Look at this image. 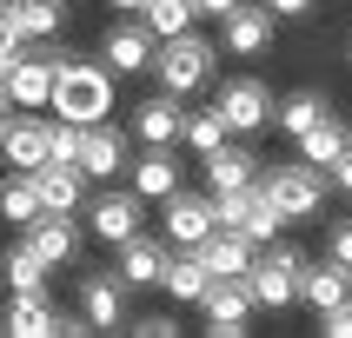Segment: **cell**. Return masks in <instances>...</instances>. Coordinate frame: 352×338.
I'll list each match as a JSON object with an SVG mask.
<instances>
[{
    "instance_id": "1",
    "label": "cell",
    "mask_w": 352,
    "mask_h": 338,
    "mask_svg": "<svg viewBox=\"0 0 352 338\" xmlns=\"http://www.w3.org/2000/svg\"><path fill=\"white\" fill-rule=\"evenodd\" d=\"M47 106H54L60 119H74V126H94V119L113 113V73H107L100 60L67 53L54 67V93H47Z\"/></svg>"
},
{
    "instance_id": "2",
    "label": "cell",
    "mask_w": 352,
    "mask_h": 338,
    "mask_svg": "<svg viewBox=\"0 0 352 338\" xmlns=\"http://www.w3.org/2000/svg\"><path fill=\"white\" fill-rule=\"evenodd\" d=\"M213 40H199L193 27H186V34H173V40H160L153 47V60H146V67H153L160 73V93H199V86H206V80H213Z\"/></svg>"
},
{
    "instance_id": "3",
    "label": "cell",
    "mask_w": 352,
    "mask_h": 338,
    "mask_svg": "<svg viewBox=\"0 0 352 338\" xmlns=\"http://www.w3.org/2000/svg\"><path fill=\"white\" fill-rule=\"evenodd\" d=\"M253 186L273 199V213H279V219H313V213H319V199H326V186H319V166H306V159H299V166H273V173L253 179Z\"/></svg>"
},
{
    "instance_id": "4",
    "label": "cell",
    "mask_w": 352,
    "mask_h": 338,
    "mask_svg": "<svg viewBox=\"0 0 352 338\" xmlns=\"http://www.w3.org/2000/svg\"><path fill=\"white\" fill-rule=\"evenodd\" d=\"M299 265L306 258L293 252V245H273L266 258H253V272H246V292H253V305H293L299 298Z\"/></svg>"
},
{
    "instance_id": "5",
    "label": "cell",
    "mask_w": 352,
    "mask_h": 338,
    "mask_svg": "<svg viewBox=\"0 0 352 338\" xmlns=\"http://www.w3.org/2000/svg\"><path fill=\"white\" fill-rule=\"evenodd\" d=\"M67 53H14L7 60V106H20V113H40L47 106V93H54V67Z\"/></svg>"
},
{
    "instance_id": "6",
    "label": "cell",
    "mask_w": 352,
    "mask_h": 338,
    "mask_svg": "<svg viewBox=\"0 0 352 338\" xmlns=\"http://www.w3.org/2000/svg\"><path fill=\"white\" fill-rule=\"evenodd\" d=\"M219 119H226V133H259V126H266V119H273V93H266V86H259V80H226V86H219Z\"/></svg>"
},
{
    "instance_id": "7",
    "label": "cell",
    "mask_w": 352,
    "mask_h": 338,
    "mask_svg": "<svg viewBox=\"0 0 352 338\" xmlns=\"http://www.w3.org/2000/svg\"><path fill=\"white\" fill-rule=\"evenodd\" d=\"M199 305H206V332H213V338H239V332H246V318H253L246 278H213V285L199 292Z\"/></svg>"
},
{
    "instance_id": "8",
    "label": "cell",
    "mask_w": 352,
    "mask_h": 338,
    "mask_svg": "<svg viewBox=\"0 0 352 338\" xmlns=\"http://www.w3.org/2000/svg\"><path fill=\"white\" fill-rule=\"evenodd\" d=\"M0 159H7L14 173L47 166V119L40 113H7L0 119Z\"/></svg>"
},
{
    "instance_id": "9",
    "label": "cell",
    "mask_w": 352,
    "mask_h": 338,
    "mask_svg": "<svg viewBox=\"0 0 352 338\" xmlns=\"http://www.w3.org/2000/svg\"><path fill=\"white\" fill-rule=\"evenodd\" d=\"M160 206H166V245H199V239L219 226L213 219V193H179L173 186Z\"/></svg>"
},
{
    "instance_id": "10",
    "label": "cell",
    "mask_w": 352,
    "mask_h": 338,
    "mask_svg": "<svg viewBox=\"0 0 352 338\" xmlns=\"http://www.w3.org/2000/svg\"><path fill=\"white\" fill-rule=\"evenodd\" d=\"M80 312H87L94 332L126 325V278H120V272H87V278H80Z\"/></svg>"
},
{
    "instance_id": "11",
    "label": "cell",
    "mask_w": 352,
    "mask_h": 338,
    "mask_svg": "<svg viewBox=\"0 0 352 338\" xmlns=\"http://www.w3.org/2000/svg\"><path fill=\"white\" fill-rule=\"evenodd\" d=\"M193 252L206 258V272H213V278H246V272H253V258H259V252H253V239L233 232V226H213V232L199 239Z\"/></svg>"
},
{
    "instance_id": "12",
    "label": "cell",
    "mask_w": 352,
    "mask_h": 338,
    "mask_svg": "<svg viewBox=\"0 0 352 338\" xmlns=\"http://www.w3.org/2000/svg\"><path fill=\"white\" fill-rule=\"evenodd\" d=\"M87 179H113L120 166H126V133L120 126H107V119H94L87 133H80V159H74Z\"/></svg>"
},
{
    "instance_id": "13",
    "label": "cell",
    "mask_w": 352,
    "mask_h": 338,
    "mask_svg": "<svg viewBox=\"0 0 352 338\" xmlns=\"http://www.w3.org/2000/svg\"><path fill=\"white\" fill-rule=\"evenodd\" d=\"M153 47L160 40L146 34V20H113V27H107V40H100V53L113 60V73H140V67H146V60H153Z\"/></svg>"
},
{
    "instance_id": "14",
    "label": "cell",
    "mask_w": 352,
    "mask_h": 338,
    "mask_svg": "<svg viewBox=\"0 0 352 338\" xmlns=\"http://www.w3.org/2000/svg\"><path fill=\"white\" fill-rule=\"evenodd\" d=\"M34 193H40V213H74L80 199H87V173L80 166H60V159H47V166H34Z\"/></svg>"
},
{
    "instance_id": "15",
    "label": "cell",
    "mask_w": 352,
    "mask_h": 338,
    "mask_svg": "<svg viewBox=\"0 0 352 338\" xmlns=\"http://www.w3.org/2000/svg\"><path fill=\"white\" fill-rule=\"evenodd\" d=\"M160 285H166V298H179V305H199V292L213 285V272H206V258H199L193 245H173L166 265H160Z\"/></svg>"
},
{
    "instance_id": "16",
    "label": "cell",
    "mask_w": 352,
    "mask_h": 338,
    "mask_svg": "<svg viewBox=\"0 0 352 338\" xmlns=\"http://www.w3.org/2000/svg\"><path fill=\"white\" fill-rule=\"evenodd\" d=\"M199 166H206V193H233V186H253L259 179V159L246 153V146H213V153H199Z\"/></svg>"
},
{
    "instance_id": "17",
    "label": "cell",
    "mask_w": 352,
    "mask_h": 338,
    "mask_svg": "<svg viewBox=\"0 0 352 338\" xmlns=\"http://www.w3.org/2000/svg\"><path fill=\"white\" fill-rule=\"evenodd\" d=\"M179 126H186V113H179V93H153L133 106V133L146 139V146H173Z\"/></svg>"
},
{
    "instance_id": "18",
    "label": "cell",
    "mask_w": 352,
    "mask_h": 338,
    "mask_svg": "<svg viewBox=\"0 0 352 338\" xmlns=\"http://www.w3.org/2000/svg\"><path fill=\"white\" fill-rule=\"evenodd\" d=\"M60 332V305L47 292H14L7 305V338H54Z\"/></svg>"
},
{
    "instance_id": "19",
    "label": "cell",
    "mask_w": 352,
    "mask_h": 338,
    "mask_svg": "<svg viewBox=\"0 0 352 338\" xmlns=\"http://www.w3.org/2000/svg\"><path fill=\"white\" fill-rule=\"evenodd\" d=\"M299 298H306L313 312L352 298V265H339V258H326V265H299Z\"/></svg>"
},
{
    "instance_id": "20",
    "label": "cell",
    "mask_w": 352,
    "mask_h": 338,
    "mask_svg": "<svg viewBox=\"0 0 352 338\" xmlns=\"http://www.w3.org/2000/svg\"><path fill=\"white\" fill-rule=\"evenodd\" d=\"M219 34H226V47H233V53H259V47L273 40V7H266V0H259V7H246V0H239L233 14L219 20Z\"/></svg>"
},
{
    "instance_id": "21",
    "label": "cell",
    "mask_w": 352,
    "mask_h": 338,
    "mask_svg": "<svg viewBox=\"0 0 352 338\" xmlns=\"http://www.w3.org/2000/svg\"><path fill=\"white\" fill-rule=\"evenodd\" d=\"M27 245H34L47 265H67V258L80 252V232H74V219H67V213H40L34 226H27Z\"/></svg>"
},
{
    "instance_id": "22",
    "label": "cell",
    "mask_w": 352,
    "mask_h": 338,
    "mask_svg": "<svg viewBox=\"0 0 352 338\" xmlns=\"http://www.w3.org/2000/svg\"><path fill=\"white\" fill-rule=\"evenodd\" d=\"M160 265H166V245L160 239H146V232L120 239V278H126V292L133 285H160Z\"/></svg>"
},
{
    "instance_id": "23",
    "label": "cell",
    "mask_w": 352,
    "mask_h": 338,
    "mask_svg": "<svg viewBox=\"0 0 352 338\" xmlns=\"http://www.w3.org/2000/svg\"><path fill=\"white\" fill-rule=\"evenodd\" d=\"M126 173H133V193L140 199H166L179 186V159H173V146H146V159H133Z\"/></svg>"
},
{
    "instance_id": "24",
    "label": "cell",
    "mask_w": 352,
    "mask_h": 338,
    "mask_svg": "<svg viewBox=\"0 0 352 338\" xmlns=\"http://www.w3.org/2000/svg\"><path fill=\"white\" fill-rule=\"evenodd\" d=\"M94 232L107 239V245L133 239L140 232V193H107V199H94Z\"/></svg>"
},
{
    "instance_id": "25",
    "label": "cell",
    "mask_w": 352,
    "mask_h": 338,
    "mask_svg": "<svg viewBox=\"0 0 352 338\" xmlns=\"http://www.w3.org/2000/svg\"><path fill=\"white\" fill-rule=\"evenodd\" d=\"M346 146H352V133H346V126H339L333 113H319L313 126L299 133V159H306V166H333V159L346 153Z\"/></svg>"
},
{
    "instance_id": "26",
    "label": "cell",
    "mask_w": 352,
    "mask_h": 338,
    "mask_svg": "<svg viewBox=\"0 0 352 338\" xmlns=\"http://www.w3.org/2000/svg\"><path fill=\"white\" fill-rule=\"evenodd\" d=\"M0 7L20 20L27 40H54L60 27H67V0H0Z\"/></svg>"
},
{
    "instance_id": "27",
    "label": "cell",
    "mask_w": 352,
    "mask_h": 338,
    "mask_svg": "<svg viewBox=\"0 0 352 338\" xmlns=\"http://www.w3.org/2000/svg\"><path fill=\"white\" fill-rule=\"evenodd\" d=\"M0 272H7V285H14V292H47V272H54V265H47V258L27 245V239H20V245H7Z\"/></svg>"
},
{
    "instance_id": "28",
    "label": "cell",
    "mask_w": 352,
    "mask_h": 338,
    "mask_svg": "<svg viewBox=\"0 0 352 338\" xmlns=\"http://www.w3.org/2000/svg\"><path fill=\"white\" fill-rule=\"evenodd\" d=\"M140 20H146V34H153V40H173V34H186V27L199 20V7H193V0H146Z\"/></svg>"
},
{
    "instance_id": "29",
    "label": "cell",
    "mask_w": 352,
    "mask_h": 338,
    "mask_svg": "<svg viewBox=\"0 0 352 338\" xmlns=\"http://www.w3.org/2000/svg\"><path fill=\"white\" fill-rule=\"evenodd\" d=\"M0 219H7V226H20V232L40 219V193H34V179H27V173L0 179Z\"/></svg>"
},
{
    "instance_id": "30",
    "label": "cell",
    "mask_w": 352,
    "mask_h": 338,
    "mask_svg": "<svg viewBox=\"0 0 352 338\" xmlns=\"http://www.w3.org/2000/svg\"><path fill=\"white\" fill-rule=\"evenodd\" d=\"M179 139L193 146V153H213V146H226V119H219V106H206V113H186V126H179Z\"/></svg>"
},
{
    "instance_id": "31",
    "label": "cell",
    "mask_w": 352,
    "mask_h": 338,
    "mask_svg": "<svg viewBox=\"0 0 352 338\" xmlns=\"http://www.w3.org/2000/svg\"><path fill=\"white\" fill-rule=\"evenodd\" d=\"M319 113H326V99H319V93H293V99H286V106H279L273 119H279V133H293V139H299V133H306V126H313Z\"/></svg>"
},
{
    "instance_id": "32",
    "label": "cell",
    "mask_w": 352,
    "mask_h": 338,
    "mask_svg": "<svg viewBox=\"0 0 352 338\" xmlns=\"http://www.w3.org/2000/svg\"><path fill=\"white\" fill-rule=\"evenodd\" d=\"M80 133H87V126H74V119H47V159L74 166L80 159Z\"/></svg>"
},
{
    "instance_id": "33",
    "label": "cell",
    "mask_w": 352,
    "mask_h": 338,
    "mask_svg": "<svg viewBox=\"0 0 352 338\" xmlns=\"http://www.w3.org/2000/svg\"><path fill=\"white\" fill-rule=\"evenodd\" d=\"M319 332H326V338H352V298H339V305L319 312Z\"/></svg>"
},
{
    "instance_id": "34",
    "label": "cell",
    "mask_w": 352,
    "mask_h": 338,
    "mask_svg": "<svg viewBox=\"0 0 352 338\" xmlns=\"http://www.w3.org/2000/svg\"><path fill=\"white\" fill-rule=\"evenodd\" d=\"M14 53H27V34H20V20L7 14V7H0V67H7Z\"/></svg>"
},
{
    "instance_id": "35",
    "label": "cell",
    "mask_w": 352,
    "mask_h": 338,
    "mask_svg": "<svg viewBox=\"0 0 352 338\" xmlns=\"http://www.w3.org/2000/svg\"><path fill=\"white\" fill-rule=\"evenodd\" d=\"M133 332H140V338H173V332H179V318H166V312H146V318L133 325Z\"/></svg>"
},
{
    "instance_id": "36",
    "label": "cell",
    "mask_w": 352,
    "mask_h": 338,
    "mask_svg": "<svg viewBox=\"0 0 352 338\" xmlns=\"http://www.w3.org/2000/svg\"><path fill=\"white\" fill-rule=\"evenodd\" d=\"M94 325H87V312H60V332L54 338H87Z\"/></svg>"
},
{
    "instance_id": "37",
    "label": "cell",
    "mask_w": 352,
    "mask_h": 338,
    "mask_svg": "<svg viewBox=\"0 0 352 338\" xmlns=\"http://www.w3.org/2000/svg\"><path fill=\"white\" fill-rule=\"evenodd\" d=\"M273 7V20H299V14H313V0H266Z\"/></svg>"
},
{
    "instance_id": "38",
    "label": "cell",
    "mask_w": 352,
    "mask_h": 338,
    "mask_svg": "<svg viewBox=\"0 0 352 338\" xmlns=\"http://www.w3.org/2000/svg\"><path fill=\"white\" fill-rule=\"evenodd\" d=\"M333 258H339V265H352V219L333 232Z\"/></svg>"
},
{
    "instance_id": "39",
    "label": "cell",
    "mask_w": 352,
    "mask_h": 338,
    "mask_svg": "<svg viewBox=\"0 0 352 338\" xmlns=\"http://www.w3.org/2000/svg\"><path fill=\"white\" fill-rule=\"evenodd\" d=\"M333 179H339V193H352V146L333 159Z\"/></svg>"
},
{
    "instance_id": "40",
    "label": "cell",
    "mask_w": 352,
    "mask_h": 338,
    "mask_svg": "<svg viewBox=\"0 0 352 338\" xmlns=\"http://www.w3.org/2000/svg\"><path fill=\"white\" fill-rule=\"evenodd\" d=\"M193 7H199V14H206V20H226V14H233V7H239V0H193Z\"/></svg>"
},
{
    "instance_id": "41",
    "label": "cell",
    "mask_w": 352,
    "mask_h": 338,
    "mask_svg": "<svg viewBox=\"0 0 352 338\" xmlns=\"http://www.w3.org/2000/svg\"><path fill=\"white\" fill-rule=\"evenodd\" d=\"M107 7H113V14H140V7H146V0H107Z\"/></svg>"
},
{
    "instance_id": "42",
    "label": "cell",
    "mask_w": 352,
    "mask_h": 338,
    "mask_svg": "<svg viewBox=\"0 0 352 338\" xmlns=\"http://www.w3.org/2000/svg\"><path fill=\"white\" fill-rule=\"evenodd\" d=\"M0 119H7V99H0Z\"/></svg>"
}]
</instances>
